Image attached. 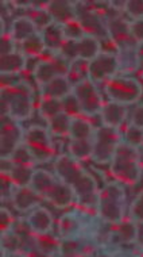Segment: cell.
<instances>
[{
	"mask_svg": "<svg viewBox=\"0 0 143 257\" xmlns=\"http://www.w3.org/2000/svg\"><path fill=\"white\" fill-rule=\"evenodd\" d=\"M36 172L34 167H24V165H11L8 172H3L8 175V179L14 188L28 187L32 184V175Z\"/></svg>",
	"mask_w": 143,
	"mask_h": 257,
	"instance_id": "23",
	"label": "cell"
},
{
	"mask_svg": "<svg viewBox=\"0 0 143 257\" xmlns=\"http://www.w3.org/2000/svg\"><path fill=\"white\" fill-rule=\"evenodd\" d=\"M130 214L135 223H143V191H140L132 200Z\"/></svg>",
	"mask_w": 143,
	"mask_h": 257,
	"instance_id": "36",
	"label": "cell"
},
{
	"mask_svg": "<svg viewBox=\"0 0 143 257\" xmlns=\"http://www.w3.org/2000/svg\"><path fill=\"white\" fill-rule=\"evenodd\" d=\"M104 92L107 95L108 102L127 107L136 104L142 99L143 85L136 77L116 75L106 83Z\"/></svg>",
	"mask_w": 143,
	"mask_h": 257,
	"instance_id": "5",
	"label": "cell"
},
{
	"mask_svg": "<svg viewBox=\"0 0 143 257\" xmlns=\"http://www.w3.org/2000/svg\"><path fill=\"white\" fill-rule=\"evenodd\" d=\"M110 172L115 182L134 186L142 178L140 156L138 149L120 142L110 163Z\"/></svg>",
	"mask_w": 143,
	"mask_h": 257,
	"instance_id": "3",
	"label": "cell"
},
{
	"mask_svg": "<svg viewBox=\"0 0 143 257\" xmlns=\"http://www.w3.org/2000/svg\"><path fill=\"white\" fill-rule=\"evenodd\" d=\"M44 199L48 200L57 208H66L76 199V195L70 187L57 179V182L54 183L53 186L50 187V190L44 195Z\"/></svg>",
	"mask_w": 143,
	"mask_h": 257,
	"instance_id": "16",
	"label": "cell"
},
{
	"mask_svg": "<svg viewBox=\"0 0 143 257\" xmlns=\"http://www.w3.org/2000/svg\"><path fill=\"white\" fill-rule=\"evenodd\" d=\"M2 115L22 122L32 118L36 107L34 88L27 81L2 85Z\"/></svg>",
	"mask_w": 143,
	"mask_h": 257,
	"instance_id": "2",
	"label": "cell"
},
{
	"mask_svg": "<svg viewBox=\"0 0 143 257\" xmlns=\"http://www.w3.org/2000/svg\"><path fill=\"white\" fill-rule=\"evenodd\" d=\"M46 127L49 130V133L52 134V137H69V130H70V118L66 114H58L54 118L46 122Z\"/></svg>",
	"mask_w": 143,
	"mask_h": 257,
	"instance_id": "29",
	"label": "cell"
},
{
	"mask_svg": "<svg viewBox=\"0 0 143 257\" xmlns=\"http://www.w3.org/2000/svg\"><path fill=\"white\" fill-rule=\"evenodd\" d=\"M94 124L90 123L85 116H77L70 119V130H69V140H90L94 137Z\"/></svg>",
	"mask_w": 143,
	"mask_h": 257,
	"instance_id": "24",
	"label": "cell"
},
{
	"mask_svg": "<svg viewBox=\"0 0 143 257\" xmlns=\"http://www.w3.org/2000/svg\"><path fill=\"white\" fill-rule=\"evenodd\" d=\"M102 52H103L102 42L98 40V37L86 34L84 38H81L78 42H76V58H80L85 62L92 61Z\"/></svg>",
	"mask_w": 143,
	"mask_h": 257,
	"instance_id": "21",
	"label": "cell"
},
{
	"mask_svg": "<svg viewBox=\"0 0 143 257\" xmlns=\"http://www.w3.org/2000/svg\"><path fill=\"white\" fill-rule=\"evenodd\" d=\"M127 115H128L127 107L120 106L114 102L104 103L103 108L98 114L100 120H102V126L114 128V130H120V127L127 119Z\"/></svg>",
	"mask_w": 143,
	"mask_h": 257,
	"instance_id": "15",
	"label": "cell"
},
{
	"mask_svg": "<svg viewBox=\"0 0 143 257\" xmlns=\"http://www.w3.org/2000/svg\"><path fill=\"white\" fill-rule=\"evenodd\" d=\"M94 144L90 140H69L68 144V155L78 163L92 159Z\"/></svg>",
	"mask_w": 143,
	"mask_h": 257,
	"instance_id": "22",
	"label": "cell"
},
{
	"mask_svg": "<svg viewBox=\"0 0 143 257\" xmlns=\"http://www.w3.org/2000/svg\"><path fill=\"white\" fill-rule=\"evenodd\" d=\"M61 104H62V112L66 114L70 119L77 118V116H82L80 103H78L76 95L73 92L69 93L64 99H61Z\"/></svg>",
	"mask_w": 143,
	"mask_h": 257,
	"instance_id": "33",
	"label": "cell"
},
{
	"mask_svg": "<svg viewBox=\"0 0 143 257\" xmlns=\"http://www.w3.org/2000/svg\"><path fill=\"white\" fill-rule=\"evenodd\" d=\"M14 217L12 214L10 213L8 210L2 207L0 210V223H2V235L8 234L11 229L14 227Z\"/></svg>",
	"mask_w": 143,
	"mask_h": 257,
	"instance_id": "37",
	"label": "cell"
},
{
	"mask_svg": "<svg viewBox=\"0 0 143 257\" xmlns=\"http://www.w3.org/2000/svg\"><path fill=\"white\" fill-rule=\"evenodd\" d=\"M122 142H124L127 145L139 149L143 147V128L136 127L134 124H128L124 128V133H123V138Z\"/></svg>",
	"mask_w": 143,
	"mask_h": 257,
	"instance_id": "32",
	"label": "cell"
},
{
	"mask_svg": "<svg viewBox=\"0 0 143 257\" xmlns=\"http://www.w3.org/2000/svg\"><path fill=\"white\" fill-rule=\"evenodd\" d=\"M56 182H57L56 175L46 171V169H36V172L32 175L30 187L36 191V194H40L44 198V195L50 190V187L53 186Z\"/></svg>",
	"mask_w": 143,
	"mask_h": 257,
	"instance_id": "26",
	"label": "cell"
},
{
	"mask_svg": "<svg viewBox=\"0 0 143 257\" xmlns=\"http://www.w3.org/2000/svg\"><path fill=\"white\" fill-rule=\"evenodd\" d=\"M123 10L132 21L143 19V0H127L123 3Z\"/></svg>",
	"mask_w": 143,
	"mask_h": 257,
	"instance_id": "34",
	"label": "cell"
},
{
	"mask_svg": "<svg viewBox=\"0 0 143 257\" xmlns=\"http://www.w3.org/2000/svg\"><path fill=\"white\" fill-rule=\"evenodd\" d=\"M46 11L53 23L64 26L77 19V7L73 2L68 0H52L46 3Z\"/></svg>",
	"mask_w": 143,
	"mask_h": 257,
	"instance_id": "13",
	"label": "cell"
},
{
	"mask_svg": "<svg viewBox=\"0 0 143 257\" xmlns=\"http://www.w3.org/2000/svg\"><path fill=\"white\" fill-rule=\"evenodd\" d=\"M53 167L54 175L74 191L77 199L82 203H88L90 200H94V203L98 202V182L88 171L81 167L78 161L73 160L66 153L54 160Z\"/></svg>",
	"mask_w": 143,
	"mask_h": 257,
	"instance_id": "1",
	"label": "cell"
},
{
	"mask_svg": "<svg viewBox=\"0 0 143 257\" xmlns=\"http://www.w3.org/2000/svg\"><path fill=\"white\" fill-rule=\"evenodd\" d=\"M23 144L34 157L36 164L49 163L50 160L54 159L56 151H54L53 138L48 127L36 126V124L27 127L24 132Z\"/></svg>",
	"mask_w": 143,
	"mask_h": 257,
	"instance_id": "6",
	"label": "cell"
},
{
	"mask_svg": "<svg viewBox=\"0 0 143 257\" xmlns=\"http://www.w3.org/2000/svg\"><path fill=\"white\" fill-rule=\"evenodd\" d=\"M27 226L36 235L50 234L53 230V215L46 207H36L28 213L26 218Z\"/></svg>",
	"mask_w": 143,
	"mask_h": 257,
	"instance_id": "14",
	"label": "cell"
},
{
	"mask_svg": "<svg viewBox=\"0 0 143 257\" xmlns=\"http://www.w3.org/2000/svg\"><path fill=\"white\" fill-rule=\"evenodd\" d=\"M44 199L40 194H36L32 187H20V188H14L11 192V202L14 208L18 213L26 214L32 211L34 208L40 207V200Z\"/></svg>",
	"mask_w": 143,
	"mask_h": 257,
	"instance_id": "12",
	"label": "cell"
},
{
	"mask_svg": "<svg viewBox=\"0 0 143 257\" xmlns=\"http://www.w3.org/2000/svg\"><path fill=\"white\" fill-rule=\"evenodd\" d=\"M69 65H70V62L65 60L61 54L52 52L50 57H46L36 62L32 75H34L36 84L42 87L46 83H49L50 80L56 79L58 76L68 75Z\"/></svg>",
	"mask_w": 143,
	"mask_h": 257,
	"instance_id": "10",
	"label": "cell"
},
{
	"mask_svg": "<svg viewBox=\"0 0 143 257\" xmlns=\"http://www.w3.org/2000/svg\"><path fill=\"white\" fill-rule=\"evenodd\" d=\"M36 33H40V30H38L36 22L28 15L18 17V18H15L11 22L10 36L15 41V44L20 45L22 42L28 40L30 37L36 34Z\"/></svg>",
	"mask_w": 143,
	"mask_h": 257,
	"instance_id": "18",
	"label": "cell"
},
{
	"mask_svg": "<svg viewBox=\"0 0 143 257\" xmlns=\"http://www.w3.org/2000/svg\"><path fill=\"white\" fill-rule=\"evenodd\" d=\"M73 93L76 95L77 100L80 103L82 116H96L100 114L103 108V96L98 91V85L90 79L82 80L73 87Z\"/></svg>",
	"mask_w": 143,
	"mask_h": 257,
	"instance_id": "8",
	"label": "cell"
},
{
	"mask_svg": "<svg viewBox=\"0 0 143 257\" xmlns=\"http://www.w3.org/2000/svg\"><path fill=\"white\" fill-rule=\"evenodd\" d=\"M6 160H10V163H11L12 165L34 167V164H36V160H34V157H32V153H30V151L27 149L24 144H22L20 147L16 148L12 155Z\"/></svg>",
	"mask_w": 143,
	"mask_h": 257,
	"instance_id": "31",
	"label": "cell"
},
{
	"mask_svg": "<svg viewBox=\"0 0 143 257\" xmlns=\"http://www.w3.org/2000/svg\"><path fill=\"white\" fill-rule=\"evenodd\" d=\"M6 257H28L27 254H23V253H19V252H10L7 253V256Z\"/></svg>",
	"mask_w": 143,
	"mask_h": 257,
	"instance_id": "41",
	"label": "cell"
},
{
	"mask_svg": "<svg viewBox=\"0 0 143 257\" xmlns=\"http://www.w3.org/2000/svg\"><path fill=\"white\" fill-rule=\"evenodd\" d=\"M36 237H38L40 252L45 253V254L50 256L52 253H54L58 249V242H57V239L52 235V233L45 235H36Z\"/></svg>",
	"mask_w": 143,
	"mask_h": 257,
	"instance_id": "35",
	"label": "cell"
},
{
	"mask_svg": "<svg viewBox=\"0 0 143 257\" xmlns=\"http://www.w3.org/2000/svg\"><path fill=\"white\" fill-rule=\"evenodd\" d=\"M36 107H38V114L45 122H49L52 118L62 112V104L58 99L40 96V102Z\"/></svg>",
	"mask_w": 143,
	"mask_h": 257,
	"instance_id": "28",
	"label": "cell"
},
{
	"mask_svg": "<svg viewBox=\"0 0 143 257\" xmlns=\"http://www.w3.org/2000/svg\"><path fill=\"white\" fill-rule=\"evenodd\" d=\"M20 48L19 50L22 52L27 58L32 57H40L42 54H45L48 50V46H46L45 38L42 36V33H36L32 37H30L28 40H26L24 42L19 45Z\"/></svg>",
	"mask_w": 143,
	"mask_h": 257,
	"instance_id": "25",
	"label": "cell"
},
{
	"mask_svg": "<svg viewBox=\"0 0 143 257\" xmlns=\"http://www.w3.org/2000/svg\"><path fill=\"white\" fill-rule=\"evenodd\" d=\"M26 128L18 120L8 115H2L0 119V152L2 159H8L16 148L23 144Z\"/></svg>",
	"mask_w": 143,
	"mask_h": 257,
	"instance_id": "9",
	"label": "cell"
},
{
	"mask_svg": "<svg viewBox=\"0 0 143 257\" xmlns=\"http://www.w3.org/2000/svg\"><path fill=\"white\" fill-rule=\"evenodd\" d=\"M73 87L74 85L72 84L69 77L66 75H62L50 80L49 83L40 87V96H45V98H53L61 100L65 96H68L69 93L73 92Z\"/></svg>",
	"mask_w": 143,
	"mask_h": 257,
	"instance_id": "19",
	"label": "cell"
},
{
	"mask_svg": "<svg viewBox=\"0 0 143 257\" xmlns=\"http://www.w3.org/2000/svg\"><path fill=\"white\" fill-rule=\"evenodd\" d=\"M130 33L136 44H143V19H136L130 22Z\"/></svg>",
	"mask_w": 143,
	"mask_h": 257,
	"instance_id": "38",
	"label": "cell"
},
{
	"mask_svg": "<svg viewBox=\"0 0 143 257\" xmlns=\"http://www.w3.org/2000/svg\"><path fill=\"white\" fill-rule=\"evenodd\" d=\"M61 257H72V256H61Z\"/></svg>",
	"mask_w": 143,
	"mask_h": 257,
	"instance_id": "42",
	"label": "cell"
},
{
	"mask_svg": "<svg viewBox=\"0 0 143 257\" xmlns=\"http://www.w3.org/2000/svg\"><path fill=\"white\" fill-rule=\"evenodd\" d=\"M120 142L122 138L119 130L104 127V126L96 127L92 137L94 151L90 160L98 164H110Z\"/></svg>",
	"mask_w": 143,
	"mask_h": 257,
	"instance_id": "7",
	"label": "cell"
},
{
	"mask_svg": "<svg viewBox=\"0 0 143 257\" xmlns=\"http://www.w3.org/2000/svg\"><path fill=\"white\" fill-rule=\"evenodd\" d=\"M120 67L119 58L112 52H102L98 57L88 62V79L94 84L106 81L115 77Z\"/></svg>",
	"mask_w": 143,
	"mask_h": 257,
	"instance_id": "11",
	"label": "cell"
},
{
	"mask_svg": "<svg viewBox=\"0 0 143 257\" xmlns=\"http://www.w3.org/2000/svg\"><path fill=\"white\" fill-rule=\"evenodd\" d=\"M40 33H42V36L45 38L48 50L53 52V53H58L60 49L62 48L64 42H65L61 26L56 25V23H52L50 26L46 27L45 30L40 31Z\"/></svg>",
	"mask_w": 143,
	"mask_h": 257,
	"instance_id": "27",
	"label": "cell"
},
{
	"mask_svg": "<svg viewBox=\"0 0 143 257\" xmlns=\"http://www.w3.org/2000/svg\"><path fill=\"white\" fill-rule=\"evenodd\" d=\"M98 213L104 221L120 225L124 218L126 192L123 184L118 182L107 183L98 194Z\"/></svg>",
	"mask_w": 143,
	"mask_h": 257,
	"instance_id": "4",
	"label": "cell"
},
{
	"mask_svg": "<svg viewBox=\"0 0 143 257\" xmlns=\"http://www.w3.org/2000/svg\"><path fill=\"white\" fill-rule=\"evenodd\" d=\"M107 34L118 48L130 46L134 42L130 33V22L123 21L122 18L111 19L107 23Z\"/></svg>",
	"mask_w": 143,
	"mask_h": 257,
	"instance_id": "17",
	"label": "cell"
},
{
	"mask_svg": "<svg viewBox=\"0 0 143 257\" xmlns=\"http://www.w3.org/2000/svg\"><path fill=\"white\" fill-rule=\"evenodd\" d=\"M136 225H135V222H128V223H120V235L122 238L124 239V241H132V239L136 238Z\"/></svg>",
	"mask_w": 143,
	"mask_h": 257,
	"instance_id": "39",
	"label": "cell"
},
{
	"mask_svg": "<svg viewBox=\"0 0 143 257\" xmlns=\"http://www.w3.org/2000/svg\"><path fill=\"white\" fill-rule=\"evenodd\" d=\"M130 124H134L136 127L143 128V104H139L131 111Z\"/></svg>",
	"mask_w": 143,
	"mask_h": 257,
	"instance_id": "40",
	"label": "cell"
},
{
	"mask_svg": "<svg viewBox=\"0 0 143 257\" xmlns=\"http://www.w3.org/2000/svg\"><path fill=\"white\" fill-rule=\"evenodd\" d=\"M61 29H62L64 40L69 41V42H78L81 38L86 36V31L78 19H74V21L64 25L61 26Z\"/></svg>",
	"mask_w": 143,
	"mask_h": 257,
	"instance_id": "30",
	"label": "cell"
},
{
	"mask_svg": "<svg viewBox=\"0 0 143 257\" xmlns=\"http://www.w3.org/2000/svg\"><path fill=\"white\" fill-rule=\"evenodd\" d=\"M28 58L19 49L14 50L11 53L2 54L0 57V72L2 77L4 76H15L22 73L27 67Z\"/></svg>",
	"mask_w": 143,
	"mask_h": 257,
	"instance_id": "20",
	"label": "cell"
}]
</instances>
